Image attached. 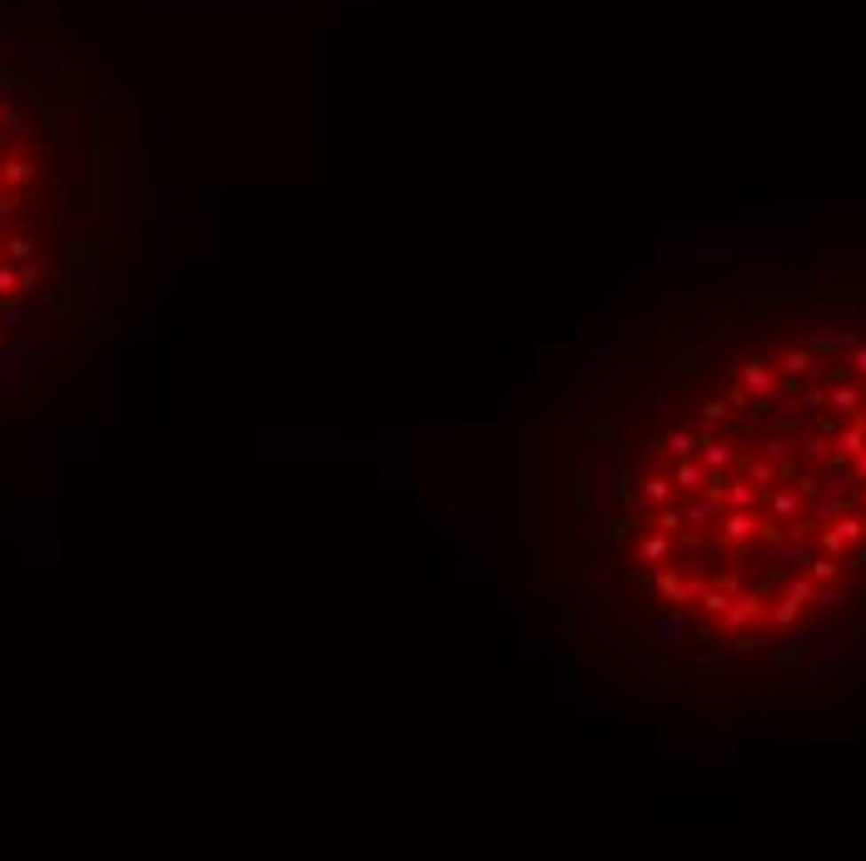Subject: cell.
Wrapping results in <instances>:
<instances>
[{
	"label": "cell",
	"mask_w": 866,
	"mask_h": 861,
	"mask_svg": "<svg viewBox=\"0 0 866 861\" xmlns=\"http://www.w3.org/2000/svg\"><path fill=\"white\" fill-rule=\"evenodd\" d=\"M653 643L657 647H682V643H692V622H687V612L682 608H663L653 618Z\"/></svg>",
	"instance_id": "6da1fadb"
},
{
	"label": "cell",
	"mask_w": 866,
	"mask_h": 861,
	"mask_svg": "<svg viewBox=\"0 0 866 861\" xmlns=\"http://www.w3.org/2000/svg\"><path fill=\"white\" fill-rule=\"evenodd\" d=\"M862 538H866V523L856 518V513H837V528L822 533V548H827L831 557H841L852 543H862Z\"/></svg>",
	"instance_id": "7a4b0ae2"
},
{
	"label": "cell",
	"mask_w": 866,
	"mask_h": 861,
	"mask_svg": "<svg viewBox=\"0 0 866 861\" xmlns=\"http://www.w3.org/2000/svg\"><path fill=\"white\" fill-rule=\"evenodd\" d=\"M757 612H762V593H757V588H737V597H732L727 612H722V628H727V633H737V628H747Z\"/></svg>",
	"instance_id": "3957f363"
},
{
	"label": "cell",
	"mask_w": 866,
	"mask_h": 861,
	"mask_svg": "<svg viewBox=\"0 0 866 861\" xmlns=\"http://www.w3.org/2000/svg\"><path fill=\"white\" fill-rule=\"evenodd\" d=\"M623 498H628V488H623V469H617V463H603V473H598V508L613 518L617 508H623Z\"/></svg>",
	"instance_id": "277c9868"
},
{
	"label": "cell",
	"mask_w": 866,
	"mask_h": 861,
	"mask_svg": "<svg viewBox=\"0 0 866 861\" xmlns=\"http://www.w3.org/2000/svg\"><path fill=\"white\" fill-rule=\"evenodd\" d=\"M852 458H841V454H827V458H822V478H816V488H827V494H846V488H852Z\"/></svg>",
	"instance_id": "5b68a950"
},
{
	"label": "cell",
	"mask_w": 866,
	"mask_h": 861,
	"mask_svg": "<svg viewBox=\"0 0 866 861\" xmlns=\"http://www.w3.org/2000/svg\"><path fill=\"white\" fill-rule=\"evenodd\" d=\"M762 528L767 523L757 518L752 508H732L727 518H722V538H727V543H747V538H757Z\"/></svg>",
	"instance_id": "8992f818"
},
{
	"label": "cell",
	"mask_w": 866,
	"mask_h": 861,
	"mask_svg": "<svg viewBox=\"0 0 866 861\" xmlns=\"http://www.w3.org/2000/svg\"><path fill=\"white\" fill-rule=\"evenodd\" d=\"M742 383L757 393V399H772V393L782 389V379H777V368L772 364H762V359H752V364L742 368Z\"/></svg>",
	"instance_id": "52a82bcc"
},
{
	"label": "cell",
	"mask_w": 866,
	"mask_h": 861,
	"mask_svg": "<svg viewBox=\"0 0 866 861\" xmlns=\"http://www.w3.org/2000/svg\"><path fill=\"white\" fill-rule=\"evenodd\" d=\"M862 344V334H831V329H806L802 349H816V354H837V349H852Z\"/></svg>",
	"instance_id": "ba28073f"
},
{
	"label": "cell",
	"mask_w": 866,
	"mask_h": 861,
	"mask_svg": "<svg viewBox=\"0 0 866 861\" xmlns=\"http://www.w3.org/2000/svg\"><path fill=\"white\" fill-rule=\"evenodd\" d=\"M657 588H663L672 603H692V597H703L707 583H703V578H678V573H663V578H657Z\"/></svg>",
	"instance_id": "9c48e42d"
},
{
	"label": "cell",
	"mask_w": 866,
	"mask_h": 861,
	"mask_svg": "<svg viewBox=\"0 0 866 861\" xmlns=\"http://www.w3.org/2000/svg\"><path fill=\"white\" fill-rule=\"evenodd\" d=\"M703 483H707L703 458H678V469H672V488H678V494H692V488H703Z\"/></svg>",
	"instance_id": "30bf717a"
},
{
	"label": "cell",
	"mask_w": 866,
	"mask_h": 861,
	"mask_svg": "<svg viewBox=\"0 0 866 861\" xmlns=\"http://www.w3.org/2000/svg\"><path fill=\"white\" fill-rule=\"evenodd\" d=\"M802 503H806V498L797 494V488H777V494L767 498V508H772V518H777V523H791V518H802Z\"/></svg>",
	"instance_id": "8fae6325"
},
{
	"label": "cell",
	"mask_w": 866,
	"mask_h": 861,
	"mask_svg": "<svg viewBox=\"0 0 866 861\" xmlns=\"http://www.w3.org/2000/svg\"><path fill=\"white\" fill-rule=\"evenodd\" d=\"M697 454H703V469H722L727 473L732 469V444H717V438H697Z\"/></svg>",
	"instance_id": "7c38bea8"
},
{
	"label": "cell",
	"mask_w": 866,
	"mask_h": 861,
	"mask_svg": "<svg viewBox=\"0 0 866 861\" xmlns=\"http://www.w3.org/2000/svg\"><path fill=\"white\" fill-rule=\"evenodd\" d=\"M827 399H831V408H837V414H846V418H852L856 408H862V389H856V383H846V379H837V383H831V393H827Z\"/></svg>",
	"instance_id": "4fadbf2b"
},
{
	"label": "cell",
	"mask_w": 866,
	"mask_h": 861,
	"mask_svg": "<svg viewBox=\"0 0 866 861\" xmlns=\"http://www.w3.org/2000/svg\"><path fill=\"white\" fill-rule=\"evenodd\" d=\"M642 498H648L653 508L672 503V478H667V473H648V478H642Z\"/></svg>",
	"instance_id": "5bb4252c"
},
{
	"label": "cell",
	"mask_w": 866,
	"mask_h": 861,
	"mask_svg": "<svg viewBox=\"0 0 866 861\" xmlns=\"http://www.w3.org/2000/svg\"><path fill=\"white\" fill-rule=\"evenodd\" d=\"M777 478H782V469L772 463V458H747V483H757V488H772Z\"/></svg>",
	"instance_id": "9a60e30c"
},
{
	"label": "cell",
	"mask_w": 866,
	"mask_h": 861,
	"mask_svg": "<svg viewBox=\"0 0 866 861\" xmlns=\"http://www.w3.org/2000/svg\"><path fill=\"white\" fill-rule=\"evenodd\" d=\"M722 503L727 508H757V483H722Z\"/></svg>",
	"instance_id": "2e32d148"
},
{
	"label": "cell",
	"mask_w": 866,
	"mask_h": 861,
	"mask_svg": "<svg viewBox=\"0 0 866 861\" xmlns=\"http://www.w3.org/2000/svg\"><path fill=\"white\" fill-rule=\"evenodd\" d=\"M816 364V359H812V349H791V354H782V374H787V379H802V374H806V368H812Z\"/></svg>",
	"instance_id": "e0dca14e"
},
{
	"label": "cell",
	"mask_w": 866,
	"mask_h": 861,
	"mask_svg": "<svg viewBox=\"0 0 866 861\" xmlns=\"http://www.w3.org/2000/svg\"><path fill=\"white\" fill-rule=\"evenodd\" d=\"M672 557V538L667 533H653L648 543H642V563H667Z\"/></svg>",
	"instance_id": "ac0fdd59"
},
{
	"label": "cell",
	"mask_w": 866,
	"mask_h": 861,
	"mask_svg": "<svg viewBox=\"0 0 866 861\" xmlns=\"http://www.w3.org/2000/svg\"><path fill=\"white\" fill-rule=\"evenodd\" d=\"M663 444H667V454H672V458H692V454H697V438H692L687 429H672Z\"/></svg>",
	"instance_id": "d6986e66"
},
{
	"label": "cell",
	"mask_w": 866,
	"mask_h": 861,
	"mask_svg": "<svg viewBox=\"0 0 866 861\" xmlns=\"http://www.w3.org/2000/svg\"><path fill=\"white\" fill-rule=\"evenodd\" d=\"M717 513H722V503H717V498H697V503L682 508V523H707V518H717Z\"/></svg>",
	"instance_id": "ffe728a7"
},
{
	"label": "cell",
	"mask_w": 866,
	"mask_h": 861,
	"mask_svg": "<svg viewBox=\"0 0 866 861\" xmlns=\"http://www.w3.org/2000/svg\"><path fill=\"white\" fill-rule=\"evenodd\" d=\"M762 458H772V463H787L791 458V438L787 433H772V438H762V448H757Z\"/></svg>",
	"instance_id": "44dd1931"
},
{
	"label": "cell",
	"mask_w": 866,
	"mask_h": 861,
	"mask_svg": "<svg viewBox=\"0 0 866 861\" xmlns=\"http://www.w3.org/2000/svg\"><path fill=\"white\" fill-rule=\"evenodd\" d=\"M727 603H732L727 588H703V612H707V618H722V612H727Z\"/></svg>",
	"instance_id": "7402d4cb"
},
{
	"label": "cell",
	"mask_w": 866,
	"mask_h": 861,
	"mask_svg": "<svg viewBox=\"0 0 866 861\" xmlns=\"http://www.w3.org/2000/svg\"><path fill=\"white\" fill-rule=\"evenodd\" d=\"M837 513H841V498L831 494V498H816V503H812V513H806V518H812V523H827V518H837Z\"/></svg>",
	"instance_id": "603a6c76"
},
{
	"label": "cell",
	"mask_w": 866,
	"mask_h": 861,
	"mask_svg": "<svg viewBox=\"0 0 866 861\" xmlns=\"http://www.w3.org/2000/svg\"><path fill=\"white\" fill-rule=\"evenodd\" d=\"M812 593H816V578H791V583H787L791 603H812Z\"/></svg>",
	"instance_id": "cb8c5ba5"
},
{
	"label": "cell",
	"mask_w": 866,
	"mask_h": 861,
	"mask_svg": "<svg viewBox=\"0 0 866 861\" xmlns=\"http://www.w3.org/2000/svg\"><path fill=\"white\" fill-rule=\"evenodd\" d=\"M806 568H812V578H816V583H831V578H837V557H812V563H806Z\"/></svg>",
	"instance_id": "d4e9b609"
},
{
	"label": "cell",
	"mask_w": 866,
	"mask_h": 861,
	"mask_svg": "<svg viewBox=\"0 0 866 861\" xmlns=\"http://www.w3.org/2000/svg\"><path fill=\"white\" fill-rule=\"evenodd\" d=\"M802 454L806 458H827L831 454V448H827V433H806V438H802Z\"/></svg>",
	"instance_id": "484cf974"
},
{
	"label": "cell",
	"mask_w": 866,
	"mask_h": 861,
	"mask_svg": "<svg viewBox=\"0 0 866 861\" xmlns=\"http://www.w3.org/2000/svg\"><path fill=\"white\" fill-rule=\"evenodd\" d=\"M682 553H687L692 563H697V568H707V563H712V548H707V543H697V538H687V543H682Z\"/></svg>",
	"instance_id": "4316f807"
},
{
	"label": "cell",
	"mask_w": 866,
	"mask_h": 861,
	"mask_svg": "<svg viewBox=\"0 0 866 861\" xmlns=\"http://www.w3.org/2000/svg\"><path fill=\"white\" fill-rule=\"evenodd\" d=\"M797 612H802V603H791V597H782L777 608H772V618H777L782 628H787V622H797Z\"/></svg>",
	"instance_id": "83f0119b"
},
{
	"label": "cell",
	"mask_w": 866,
	"mask_h": 861,
	"mask_svg": "<svg viewBox=\"0 0 866 861\" xmlns=\"http://www.w3.org/2000/svg\"><path fill=\"white\" fill-rule=\"evenodd\" d=\"M657 528H663V533H678L682 528V508H663V513H657Z\"/></svg>",
	"instance_id": "f1b7e54d"
},
{
	"label": "cell",
	"mask_w": 866,
	"mask_h": 861,
	"mask_svg": "<svg viewBox=\"0 0 866 861\" xmlns=\"http://www.w3.org/2000/svg\"><path fill=\"white\" fill-rule=\"evenodd\" d=\"M852 478H856V483H866V448L852 458Z\"/></svg>",
	"instance_id": "f546056e"
},
{
	"label": "cell",
	"mask_w": 866,
	"mask_h": 861,
	"mask_svg": "<svg viewBox=\"0 0 866 861\" xmlns=\"http://www.w3.org/2000/svg\"><path fill=\"white\" fill-rule=\"evenodd\" d=\"M852 368L866 379V344H856V354H852Z\"/></svg>",
	"instance_id": "4dcf8cb0"
},
{
	"label": "cell",
	"mask_w": 866,
	"mask_h": 861,
	"mask_svg": "<svg viewBox=\"0 0 866 861\" xmlns=\"http://www.w3.org/2000/svg\"><path fill=\"white\" fill-rule=\"evenodd\" d=\"M703 414H707V418H712V423H722V418H727V404H707V408H703Z\"/></svg>",
	"instance_id": "1f68e13d"
},
{
	"label": "cell",
	"mask_w": 866,
	"mask_h": 861,
	"mask_svg": "<svg viewBox=\"0 0 866 861\" xmlns=\"http://www.w3.org/2000/svg\"><path fill=\"white\" fill-rule=\"evenodd\" d=\"M846 568H866V548H862V553H852V557H846Z\"/></svg>",
	"instance_id": "d6a6232c"
},
{
	"label": "cell",
	"mask_w": 866,
	"mask_h": 861,
	"mask_svg": "<svg viewBox=\"0 0 866 861\" xmlns=\"http://www.w3.org/2000/svg\"><path fill=\"white\" fill-rule=\"evenodd\" d=\"M862 503H866V483H862Z\"/></svg>",
	"instance_id": "836d02e7"
},
{
	"label": "cell",
	"mask_w": 866,
	"mask_h": 861,
	"mask_svg": "<svg viewBox=\"0 0 866 861\" xmlns=\"http://www.w3.org/2000/svg\"><path fill=\"white\" fill-rule=\"evenodd\" d=\"M862 404H866V393H862Z\"/></svg>",
	"instance_id": "e575fe53"
}]
</instances>
